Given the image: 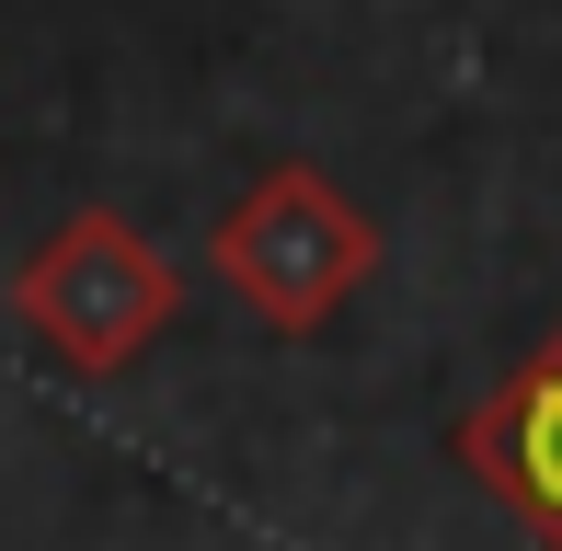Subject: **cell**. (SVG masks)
<instances>
[{
    "label": "cell",
    "mask_w": 562,
    "mask_h": 551,
    "mask_svg": "<svg viewBox=\"0 0 562 551\" xmlns=\"http://www.w3.org/2000/svg\"><path fill=\"white\" fill-rule=\"evenodd\" d=\"M207 265H218V288L241 299L265 334L311 345V334H334L345 299L379 276V218L356 207L322 161H265V172L218 207Z\"/></svg>",
    "instance_id": "cell-1"
},
{
    "label": "cell",
    "mask_w": 562,
    "mask_h": 551,
    "mask_svg": "<svg viewBox=\"0 0 562 551\" xmlns=\"http://www.w3.org/2000/svg\"><path fill=\"white\" fill-rule=\"evenodd\" d=\"M172 311H184V276H172V254L126 207H69L12 265V322L58 368H81V380H126L172 334Z\"/></svg>",
    "instance_id": "cell-2"
},
{
    "label": "cell",
    "mask_w": 562,
    "mask_h": 551,
    "mask_svg": "<svg viewBox=\"0 0 562 551\" xmlns=\"http://www.w3.org/2000/svg\"><path fill=\"white\" fill-rule=\"evenodd\" d=\"M448 448H459V471H471L540 551H562V322L448 425Z\"/></svg>",
    "instance_id": "cell-3"
}]
</instances>
